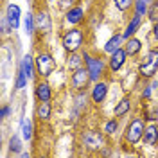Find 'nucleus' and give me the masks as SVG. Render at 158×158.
Masks as SVG:
<instances>
[{"instance_id": "obj_1", "label": "nucleus", "mask_w": 158, "mask_h": 158, "mask_svg": "<svg viewBox=\"0 0 158 158\" xmlns=\"http://www.w3.org/2000/svg\"><path fill=\"white\" fill-rule=\"evenodd\" d=\"M83 41H85V32L79 27L69 29L63 34V38H61V43H63V47H65L67 52H77L83 47Z\"/></svg>"}, {"instance_id": "obj_2", "label": "nucleus", "mask_w": 158, "mask_h": 158, "mask_svg": "<svg viewBox=\"0 0 158 158\" xmlns=\"http://www.w3.org/2000/svg\"><path fill=\"white\" fill-rule=\"evenodd\" d=\"M158 72V50H149L142 63L138 65V74L144 79H153Z\"/></svg>"}, {"instance_id": "obj_3", "label": "nucleus", "mask_w": 158, "mask_h": 158, "mask_svg": "<svg viewBox=\"0 0 158 158\" xmlns=\"http://www.w3.org/2000/svg\"><path fill=\"white\" fill-rule=\"evenodd\" d=\"M34 67H36V74L40 77L47 79L56 70V59L52 58V54H49V52H40L34 58Z\"/></svg>"}, {"instance_id": "obj_4", "label": "nucleus", "mask_w": 158, "mask_h": 158, "mask_svg": "<svg viewBox=\"0 0 158 158\" xmlns=\"http://www.w3.org/2000/svg\"><path fill=\"white\" fill-rule=\"evenodd\" d=\"M144 129H146V120L144 117H135L131 122L128 124V129H126V142L129 146H137L138 142L144 137Z\"/></svg>"}, {"instance_id": "obj_5", "label": "nucleus", "mask_w": 158, "mask_h": 158, "mask_svg": "<svg viewBox=\"0 0 158 158\" xmlns=\"http://www.w3.org/2000/svg\"><path fill=\"white\" fill-rule=\"evenodd\" d=\"M90 81H92V76L86 67H81V69L74 70L72 76H70V86L76 90V92H86Z\"/></svg>"}, {"instance_id": "obj_6", "label": "nucleus", "mask_w": 158, "mask_h": 158, "mask_svg": "<svg viewBox=\"0 0 158 158\" xmlns=\"http://www.w3.org/2000/svg\"><path fill=\"white\" fill-rule=\"evenodd\" d=\"M106 133H101L97 129H88V131H85V135H83V144H85V148L90 149V151H94V149H102L104 148V144H106Z\"/></svg>"}, {"instance_id": "obj_7", "label": "nucleus", "mask_w": 158, "mask_h": 158, "mask_svg": "<svg viewBox=\"0 0 158 158\" xmlns=\"http://www.w3.org/2000/svg\"><path fill=\"white\" fill-rule=\"evenodd\" d=\"M83 58H85V65H86L90 76H92V81L97 83L99 79L102 77V74H104V61L101 58H95V56L88 54V52H85Z\"/></svg>"}, {"instance_id": "obj_8", "label": "nucleus", "mask_w": 158, "mask_h": 158, "mask_svg": "<svg viewBox=\"0 0 158 158\" xmlns=\"http://www.w3.org/2000/svg\"><path fill=\"white\" fill-rule=\"evenodd\" d=\"M126 58H128V52H126V49H117L115 52H111L110 54V61H108V67L111 72H117V70H120L122 67H124V63H126Z\"/></svg>"}, {"instance_id": "obj_9", "label": "nucleus", "mask_w": 158, "mask_h": 158, "mask_svg": "<svg viewBox=\"0 0 158 158\" xmlns=\"http://www.w3.org/2000/svg\"><path fill=\"white\" fill-rule=\"evenodd\" d=\"M34 20H36V29H38L40 32L49 34L50 31H52V18L49 16V13L45 9H40L38 13H36Z\"/></svg>"}, {"instance_id": "obj_10", "label": "nucleus", "mask_w": 158, "mask_h": 158, "mask_svg": "<svg viewBox=\"0 0 158 158\" xmlns=\"http://www.w3.org/2000/svg\"><path fill=\"white\" fill-rule=\"evenodd\" d=\"M108 95V83L104 81H97L92 88V102L94 104H101L104 102V99Z\"/></svg>"}, {"instance_id": "obj_11", "label": "nucleus", "mask_w": 158, "mask_h": 158, "mask_svg": "<svg viewBox=\"0 0 158 158\" xmlns=\"http://www.w3.org/2000/svg\"><path fill=\"white\" fill-rule=\"evenodd\" d=\"M34 95L40 102H50L52 99V88L47 81H40L36 83V88H34Z\"/></svg>"}, {"instance_id": "obj_12", "label": "nucleus", "mask_w": 158, "mask_h": 158, "mask_svg": "<svg viewBox=\"0 0 158 158\" xmlns=\"http://www.w3.org/2000/svg\"><path fill=\"white\" fill-rule=\"evenodd\" d=\"M6 18L9 22L11 31H16L20 27V7L16 4H9L6 9Z\"/></svg>"}, {"instance_id": "obj_13", "label": "nucleus", "mask_w": 158, "mask_h": 158, "mask_svg": "<svg viewBox=\"0 0 158 158\" xmlns=\"http://www.w3.org/2000/svg\"><path fill=\"white\" fill-rule=\"evenodd\" d=\"M85 18V9L81 7V6H72L69 11H67V15H65V20L69 22L70 25H77L81 23Z\"/></svg>"}, {"instance_id": "obj_14", "label": "nucleus", "mask_w": 158, "mask_h": 158, "mask_svg": "<svg viewBox=\"0 0 158 158\" xmlns=\"http://www.w3.org/2000/svg\"><path fill=\"white\" fill-rule=\"evenodd\" d=\"M140 25H142V16L140 15H133V18L129 20V23L126 25V29H124V32H122V38L124 40H129L135 36V32H137L138 29H140Z\"/></svg>"}, {"instance_id": "obj_15", "label": "nucleus", "mask_w": 158, "mask_h": 158, "mask_svg": "<svg viewBox=\"0 0 158 158\" xmlns=\"http://www.w3.org/2000/svg\"><path fill=\"white\" fill-rule=\"evenodd\" d=\"M142 142L146 144V146H155L158 142V124H149L146 126L144 129V137H142Z\"/></svg>"}, {"instance_id": "obj_16", "label": "nucleus", "mask_w": 158, "mask_h": 158, "mask_svg": "<svg viewBox=\"0 0 158 158\" xmlns=\"http://www.w3.org/2000/svg\"><path fill=\"white\" fill-rule=\"evenodd\" d=\"M20 67H22V70L27 74V77H29V81L32 77H34V72H36V67H34V59L31 58L29 54H25L23 58H22V63H20Z\"/></svg>"}, {"instance_id": "obj_17", "label": "nucleus", "mask_w": 158, "mask_h": 158, "mask_svg": "<svg viewBox=\"0 0 158 158\" xmlns=\"http://www.w3.org/2000/svg\"><path fill=\"white\" fill-rule=\"evenodd\" d=\"M129 110H131V101H129V97H124L118 101V104L113 108V117H124L126 113H128Z\"/></svg>"}, {"instance_id": "obj_18", "label": "nucleus", "mask_w": 158, "mask_h": 158, "mask_svg": "<svg viewBox=\"0 0 158 158\" xmlns=\"http://www.w3.org/2000/svg\"><path fill=\"white\" fill-rule=\"evenodd\" d=\"M128 43L124 45V49H126V52H128V56H137L138 52L142 50V41L138 38H129L126 40Z\"/></svg>"}, {"instance_id": "obj_19", "label": "nucleus", "mask_w": 158, "mask_h": 158, "mask_svg": "<svg viewBox=\"0 0 158 158\" xmlns=\"http://www.w3.org/2000/svg\"><path fill=\"white\" fill-rule=\"evenodd\" d=\"M50 113H52L50 102H40L38 108H36V117H38L40 120H43V122H47L50 118Z\"/></svg>"}, {"instance_id": "obj_20", "label": "nucleus", "mask_w": 158, "mask_h": 158, "mask_svg": "<svg viewBox=\"0 0 158 158\" xmlns=\"http://www.w3.org/2000/svg\"><path fill=\"white\" fill-rule=\"evenodd\" d=\"M122 41H124V38H122V34H113V36H111V38L108 40V43L104 45V50H106L108 54H111V52H115L117 49H120Z\"/></svg>"}, {"instance_id": "obj_21", "label": "nucleus", "mask_w": 158, "mask_h": 158, "mask_svg": "<svg viewBox=\"0 0 158 158\" xmlns=\"http://www.w3.org/2000/svg\"><path fill=\"white\" fill-rule=\"evenodd\" d=\"M83 56H79L77 52H70V58H69V61H67V67H69V70H77V69H81L83 67Z\"/></svg>"}, {"instance_id": "obj_22", "label": "nucleus", "mask_w": 158, "mask_h": 158, "mask_svg": "<svg viewBox=\"0 0 158 158\" xmlns=\"http://www.w3.org/2000/svg\"><path fill=\"white\" fill-rule=\"evenodd\" d=\"M117 129H118V120H117V117H113V118H110L108 122L104 124V133L108 135V137H111V135H115L117 133Z\"/></svg>"}, {"instance_id": "obj_23", "label": "nucleus", "mask_w": 158, "mask_h": 158, "mask_svg": "<svg viewBox=\"0 0 158 158\" xmlns=\"http://www.w3.org/2000/svg\"><path fill=\"white\" fill-rule=\"evenodd\" d=\"M113 6L117 7L120 13H126L135 6V0H113Z\"/></svg>"}, {"instance_id": "obj_24", "label": "nucleus", "mask_w": 158, "mask_h": 158, "mask_svg": "<svg viewBox=\"0 0 158 158\" xmlns=\"http://www.w3.org/2000/svg\"><path fill=\"white\" fill-rule=\"evenodd\" d=\"M22 138L27 140V142L32 140V124H31V120H23L22 122Z\"/></svg>"}, {"instance_id": "obj_25", "label": "nucleus", "mask_w": 158, "mask_h": 158, "mask_svg": "<svg viewBox=\"0 0 158 158\" xmlns=\"http://www.w3.org/2000/svg\"><path fill=\"white\" fill-rule=\"evenodd\" d=\"M23 25H25V32H27V34H34V29H36V20H34V15L27 13Z\"/></svg>"}, {"instance_id": "obj_26", "label": "nucleus", "mask_w": 158, "mask_h": 158, "mask_svg": "<svg viewBox=\"0 0 158 158\" xmlns=\"http://www.w3.org/2000/svg\"><path fill=\"white\" fill-rule=\"evenodd\" d=\"M27 81H29V77H27V74L22 70V67L18 69V74H16V88L22 90L27 86Z\"/></svg>"}, {"instance_id": "obj_27", "label": "nucleus", "mask_w": 158, "mask_h": 158, "mask_svg": "<svg viewBox=\"0 0 158 158\" xmlns=\"http://www.w3.org/2000/svg\"><path fill=\"white\" fill-rule=\"evenodd\" d=\"M149 2L148 0H135V13L137 15H140V16H144L146 13H148V9H149V6H148Z\"/></svg>"}, {"instance_id": "obj_28", "label": "nucleus", "mask_w": 158, "mask_h": 158, "mask_svg": "<svg viewBox=\"0 0 158 158\" xmlns=\"http://www.w3.org/2000/svg\"><path fill=\"white\" fill-rule=\"evenodd\" d=\"M148 16H149V20H151L153 23H156L158 22V0H153V4L149 6Z\"/></svg>"}, {"instance_id": "obj_29", "label": "nucleus", "mask_w": 158, "mask_h": 158, "mask_svg": "<svg viewBox=\"0 0 158 158\" xmlns=\"http://www.w3.org/2000/svg\"><path fill=\"white\" fill-rule=\"evenodd\" d=\"M9 151L11 153H20L22 151V142H20V137L13 135L9 138Z\"/></svg>"}, {"instance_id": "obj_30", "label": "nucleus", "mask_w": 158, "mask_h": 158, "mask_svg": "<svg viewBox=\"0 0 158 158\" xmlns=\"http://www.w3.org/2000/svg\"><path fill=\"white\" fill-rule=\"evenodd\" d=\"M9 113H11V106H7V104H6V106H2V110H0V118H2V120H4V118H7V117H9Z\"/></svg>"}, {"instance_id": "obj_31", "label": "nucleus", "mask_w": 158, "mask_h": 158, "mask_svg": "<svg viewBox=\"0 0 158 158\" xmlns=\"http://www.w3.org/2000/svg\"><path fill=\"white\" fill-rule=\"evenodd\" d=\"M76 2L77 0H61V6L63 7H72V6H76Z\"/></svg>"}, {"instance_id": "obj_32", "label": "nucleus", "mask_w": 158, "mask_h": 158, "mask_svg": "<svg viewBox=\"0 0 158 158\" xmlns=\"http://www.w3.org/2000/svg\"><path fill=\"white\" fill-rule=\"evenodd\" d=\"M151 88H153V86H146V88H144V92H142V99H149L151 97Z\"/></svg>"}, {"instance_id": "obj_33", "label": "nucleus", "mask_w": 158, "mask_h": 158, "mask_svg": "<svg viewBox=\"0 0 158 158\" xmlns=\"http://www.w3.org/2000/svg\"><path fill=\"white\" fill-rule=\"evenodd\" d=\"M153 40H155V43H158V22L155 23V27H153Z\"/></svg>"}, {"instance_id": "obj_34", "label": "nucleus", "mask_w": 158, "mask_h": 158, "mask_svg": "<svg viewBox=\"0 0 158 158\" xmlns=\"http://www.w3.org/2000/svg\"><path fill=\"white\" fill-rule=\"evenodd\" d=\"M47 2H56V0H47Z\"/></svg>"}]
</instances>
